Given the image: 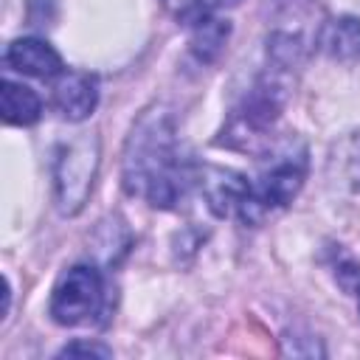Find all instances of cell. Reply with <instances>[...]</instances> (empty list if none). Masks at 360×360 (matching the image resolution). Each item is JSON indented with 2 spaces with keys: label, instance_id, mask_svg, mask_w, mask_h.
<instances>
[{
  "label": "cell",
  "instance_id": "1",
  "mask_svg": "<svg viewBox=\"0 0 360 360\" xmlns=\"http://www.w3.org/2000/svg\"><path fill=\"white\" fill-rule=\"evenodd\" d=\"M121 180L127 194L143 197L152 208H174L197 172L183 158L174 135V121L166 107H149L132 124V132L124 143Z\"/></svg>",
  "mask_w": 360,
  "mask_h": 360
},
{
  "label": "cell",
  "instance_id": "2",
  "mask_svg": "<svg viewBox=\"0 0 360 360\" xmlns=\"http://www.w3.org/2000/svg\"><path fill=\"white\" fill-rule=\"evenodd\" d=\"M101 160V141L96 132H79L62 141L53 152V200L59 214L76 217L96 183Z\"/></svg>",
  "mask_w": 360,
  "mask_h": 360
},
{
  "label": "cell",
  "instance_id": "3",
  "mask_svg": "<svg viewBox=\"0 0 360 360\" xmlns=\"http://www.w3.org/2000/svg\"><path fill=\"white\" fill-rule=\"evenodd\" d=\"M307 166H309L307 146L304 143H287L270 160V166L259 174V180L250 183V200H248V208L242 214V222L253 225L270 208L290 205L307 180Z\"/></svg>",
  "mask_w": 360,
  "mask_h": 360
},
{
  "label": "cell",
  "instance_id": "4",
  "mask_svg": "<svg viewBox=\"0 0 360 360\" xmlns=\"http://www.w3.org/2000/svg\"><path fill=\"white\" fill-rule=\"evenodd\" d=\"M104 307V276L96 264H73L68 267L53 292L48 312L59 326H79L93 321Z\"/></svg>",
  "mask_w": 360,
  "mask_h": 360
},
{
  "label": "cell",
  "instance_id": "5",
  "mask_svg": "<svg viewBox=\"0 0 360 360\" xmlns=\"http://www.w3.org/2000/svg\"><path fill=\"white\" fill-rule=\"evenodd\" d=\"M197 186L217 217H239L250 200V183L245 174L225 166H202L197 169Z\"/></svg>",
  "mask_w": 360,
  "mask_h": 360
},
{
  "label": "cell",
  "instance_id": "6",
  "mask_svg": "<svg viewBox=\"0 0 360 360\" xmlns=\"http://www.w3.org/2000/svg\"><path fill=\"white\" fill-rule=\"evenodd\" d=\"M53 104L65 121H84L98 107V82L82 70H62L53 84Z\"/></svg>",
  "mask_w": 360,
  "mask_h": 360
},
{
  "label": "cell",
  "instance_id": "7",
  "mask_svg": "<svg viewBox=\"0 0 360 360\" xmlns=\"http://www.w3.org/2000/svg\"><path fill=\"white\" fill-rule=\"evenodd\" d=\"M6 65L22 76H34V79H56L65 65L62 56L56 53L53 45H48L39 37H17L6 45L3 53Z\"/></svg>",
  "mask_w": 360,
  "mask_h": 360
},
{
  "label": "cell",
  "instance_id": "8",
  "mask_svg": "<svg viewBox=\"0 0 360 360\" xmlns=\"http://www.w3.org/2000/svg\"><path fill=\"white\" fill-rule=\"evenodd\" d=\"M318 45L329 59L338 62H357L360 59V20L352 14L343 17H332L321 34H318Z\"/></svg>",
  "mask_w": 360,
  "mask_h": 360
},
{
  "label": "cell",
  "instance_id": "9",
  "mask_svg": "<svg viewBox=\"0 0 360 360\" xmlns=\"http://www.w3.org/2000/svg\"><path fill=\"white\" fill-rule=\"evenodd\" d=\"M0 112L3 121L11 127H28L34 121H39L42 115V98L37 96L34 87L14 82V79H3L0 82Z\"/></svg>",
  "mask_w": 360,
  "mask_h": 360
},
{
  "label": "cell",
  "instance_id": "10",
  "mask_svg": "<svg viewBox=\"0 0 360 360\" xmlns=\"http://www.w3.org/2000/svg\"><path fill=\"white\" fill-rule=\"evenodd\" d=\"M228 37H231V22L222 20L219 14H208V17H200V20L191 22L188 48H191L197 62L208 65V62H214L222 53Z\"/></svg>",
  "mask_w": 360,
  "mask_h": 360
},
{
  "label": "cell",
  "instance_id": "11",
  "mask_svg": "<svg viewBox=\"0 0 360 360\" xmlns=\"http://www.w3.org/2000/svg\"><path fill=\"white\" fill-rule=\"evenodd\" d=\"M329 267H332V278L338 281V287L354 298L357 304V312H360V264L352 253H346L340 245L332 248V259H329Z\"/></svg>",
  "mask_w": 360,
  "mask_h": 360
},
{
  "label": "cell",
  "instance_id": "12",
  "mask_svg": "<svg viewBox=\"0 0 360 360\" xmlns=\"http://www.w3.org/2000/svg\"><path fill=\"white\" fill-rule=\"evenodd\" d=\"M56 357H112V349L96 340H73L62 346Z\"/></svg>",
  "mask_w": 360,
  "mask_h": 360
},
{
  "label": "cell",
  "instance_id": "13",
  "mask_svg": "<svg viewBox=\"0 0 360 360\" xmlns=\"http://www.w3.org/2000/svg\"><path fill=\"white\" fill-rule=\"evenodd\" d=\"M239 0H197V6L191 8V14L183 20L186 25H191L194 20H200V17H208V14H219V11H225V8H233Z\"/></svg>",
  "mask_w": 360,
  "mask_h": 360
},
{
  "label": "cell",
  "instance_id": "14",
  "mask_svg": "<svg viewBox=\"0 0 360 360\" xmlns=\"http://www.w3.org/2000/svg\"><path fill=\"white\" fill-rule=\"evenodd\" d=\"M163 3H166V8H169L180 22H183V20L191 14V8L197 6V0H163Z\"/></svg>",
  "mask_w": 360,
  "mask_h": 360
}]
</instances>
